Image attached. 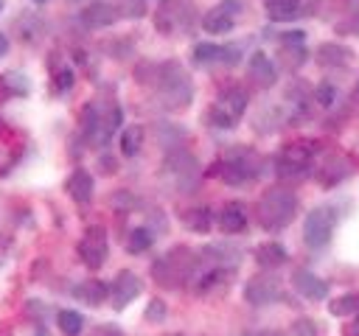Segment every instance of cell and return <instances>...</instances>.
I'll use <instances>...</instances> for the list:
<instances>
[{
	"instance_id": "obj_4",
	"label": "cell",
	"mask_w": 359,
	"mask_h": 336,
	"mask_svg": "<svg viewBox=\"0 0 359 336\" xmlns=\"http://www.w3.org/2000/svg\"><path fill=\"white\" fill-rule=\"evenodd\" d=\"M194 25V6L188 0H160L154 11V28L165 36H177L191 31Z\"/></svg>"
},
{
	"instance_id": "obj_7",
	"label": "cell",
	"mask_w": 359,
	"mask_h": 336,
	"mask_svg": "<svg viewBox=\"0 0 359 336\" xmlns=\"http://www.w3.org/2000/svg\"><path fill=\"white\" fill-rule=\"evenodd\" d=\"M334 224H337V210H334V207H328V204L314 207V210L306 216V224H303V241H306V246L323 249V246L331 241Z\"/></svg>"
},
{
	"instance_id": "obj_19",
	"label": "cell",
	"mask_w": 359,
	"mask_h": 336,
	"mask_svg": "<svg viewBox=\"0 0 359 336\" xmlns=\"http://www.w3.org/2000/svg\"><path fill=\"white\" fill-rule=\"evenodd\" d=\"M65 188H67V193H70V199L73 202H79V204H87L90 199H93V176H90V171H84V168H76L70 176H67V182H65Z\"/></svg>"
},
{
	"instance_id": "obj_27",
	"label": "cell",
	"mask_w": 359,
	"mask_h": 336,
	"mask_svg": "<svg viewBox=\"0 0 359 336\" xmlns=\"http://www.w3.org/2000/svg\"><path fill=\"white\" fill-rule=\"evenodd\" d=\"M0 87H3L6 92H11V95H28V92H31V81H28L22 73H17V70L3 73V76H0Z\"/></svg>"
},
{
	"instance_id": "obj_24",
	"label": "cell",
	"mask_w": 359,
	"mask_h": 336,
	"mask_svg": "<svg viewBox=\"0 0 359 336\" xmlns=\"http://www.w3.org/2000/svg\"><path fill=\"white\" fill-rule=\"evenodd\" d=\"M328 311L337 314V316H359V291H351V294H342V297L331 300Z\"/></svg>"
},
{
	"instance_id": "obj_38",
	"label": "cell",
	"mask_w": 359,
	"mask_h": 336,
	"mask_svg": "<svg viewBox=\"0 0 359 336\" xmlns=\"http://www.w3.org/2000/svg\"><path fill=\"white\" fill-rule=\"evenodd\" d=\"M34 3H45V0H34Z\"/></svg>"
},
{
	"instance_id": "obj_15",
	"label": "cell",
	"mask_w": 359,
	"mask_h": 336,
	"mask_svg": "<svg viewBox=\"0 0 359 336\" xmlns=\"http://www.w3.org/2000/svg\"><path fill=\"white\" fill-rule=\"evenodd\" d=\"M143 291V283H140V277L135 274V272H121L115 280H112V286H109V300H112V308L115 311H123L137 294Z\"/></svg>"
},
{
	"instance_id": "obj_25",
	"label": "cell",
	"mask_w": 359,
	"mask_h": 336,
	"mask_svg": "<svg viewBox=\"0 0 359 336\" xmlns=\"http://www.w3.org/2000/svg\"><path fill=\"white\" fill-rule=\"evenodd\" d=\"M297 6H300V0H264V8L269 14V20H275V22L294 17L297 14Z\"/></svg>"
},
{
	"instance_id": "obj_11",
	"label": "cell",
	"mask_w": 359,
	"mask_h": 336,
	"mask_svg": "<svg viewBox=\"0 0 359 336\" xmlns=\"http://www.w3.org/2000/svg\"><path fill=\"white\" fill-rule=\"evenodd\" d=\"M280 297H283V288L272 274H255L244 286V300L250 305H269V302H278Z\"/></svg>"
},
{
	"instance_id": "obj_29",
	"label": "cell",
	"mask_w": 359,
	"mask_h": 336,
	"mask_svg": "<svg viewBox=\"0 0 359 336\" xmlns=\"http://www.w3.org/2000/svg\"><path fill=\"white\" fill-rule=\"evenodd\" d=\"M56 322H59V330L67 333V336H79V333H81V325H84L81 314H79V311H70V308L59 311V314H56Z\"/></svg>"
},
{
	"instance_id": "obj_12",
	"label": "cell",
	"mask_w": 359,
	"mask_h": 336,
	"mask_svg": "<svg viewBox=\"0 0 359 336\" xmlns=\"http://www.w3.org/2000/svg\"><path fill=\"white\" fill-rule=\"evenodd\" d=\"M241 11V3L238 0H222L216 3L210 11L202 14V28L208 34H227L233 25H236V17Z\"/></svg>"
},
{
	"instance_id": "obj_13",
	"label": "cell",
	"mask_w": 359,
	"mask_h": 336,
	"mask_svg": "<svg viewBox=\"0 0 359 336\" xmlns=\"http://www.w3.org/2000/svg\"><path fill=\"white\" fill-rule=\"evenodd\" d=\"M194 62L196 64H216V62H224V64H236L238 56H241V48L238 42H227V45H216V42H199L194 48Z\"/></svg>"
},
{
	"instance_id": "obj_34",
	"label": "cell",
	"mask_w": 359,
	"mask_h": 336,
	"mask_svg": "<svg viewBox=\"0 0 359 336\" xmlns=\"http://www.w3.org/2000/svg\"><path fill=\"white\" fill-rule=\"evenodd\" d=\"M98 336H121V330L112 325H104V328H98Z\"/></svg>"
},
{
	"instance_id": "obj_37",
	"label": "cell",
	"mask_w": 359,
	"mask_h": 336,
	"mask_svg": "<svg viewBox=\"0 0 359 336\" xmlns=\"http://www.w3.org/2000/svg\"><path fill=\"white\" fill-rule=\"evenodd\" d=\"M356 95H359V81H356Z\"/></svg>"
},
{
	"instance_id": "obj_30",
	"label": "cell",
	"mask_w": 359,
	"mask_h": 336,
	"mask_svg": "<svg viewBox=\"0 0 359 336\" xmlns=\"http://www.w3.org/2000/svg\"><path fill=\"white\" fill-rule=\"evenodd\" d=\"M317 59H320V64H337V62L348 59V50H342L339 45H323Z\"/></svg>"
},
{
	"instance_id": "obj_14",
	"label": "cell",
	"mask_w": 359,
	"mask_h": 336,
	"mask_svg": "<svg viewBox=\"0 0 359 336\" xmlns=\"http://www.w3.org/2000/svg\"><path fill=\"white\" fill-rule=\"evenodd\" d=\"M278 56L283 62V67L297 70L306 62V34L303 31H283L278 36Z\"/></svg>"
},
{
	"instance_id": "obj_32",
	"label": "cell",
	"mask_w": 359,
	"mask_h": 336,
	"mask_svg": "<svg viewBox=\"0 0 359 336\" xmlns=\"http://www.w3.org/2000/svg\"><path fill=\"white\" fill-rule=\"evenodd\" d=\"M314 98H317L323 106H331V104H334V98H337V90H334V84H328V81L317 84V90H314Z\"/></svg>"
},
{
	"instance_id": "obj_36",
	"label": "cell",
	"mask_w": 359,
	"mask_h": 336,
	"mask_svg": "<svg viewBox=\"0 0 359 336\" xmlns=\"http://www.w3.org/2000/svg\"><path fill=\"white\" fill-rule=\"evenodd\" d=\"M244 336H272V333H244Z\"/></svg>"
},
{
	"instance_id": "obj_18",
	"label": "cell",
	"mask_w": 359,
	"mask_h": 336,
	"mask_svg": "<svg viewBox=\"0 0 359 336\" xmlns=\"http://www.w3.org/2000/svg\"><path fill=\"white\" fill-rule=\"evenodd\" d=\"M247 78H250L255 87L266 90V87H272V84L278 81V70H275V64H272V59H269L266 53L255 50V53L250 56V62H247Z\"/></svg>"
},
{
	"instance_id": "obj_9",
	"label": "cell",
	"mask_w": 359,
	"mask_h": 336,
	"mask_svg": "<svg viewBox=\"0 0 359 336\" xmlns=\"http://www.w3.org/2000/svg\"><path fill=\"white\" fill-rule=\"evenodd\" d=\"M163 171L171 176V182L180 190H188L196 185V160L188 151H171L163 162Z\"/></svg>"
},
{
	"instance_id": "obj_8",
	"label": "cell",
	"mask_w": 359,
	"mask_h": 336,
	"mask_svg": "<svg viewBox=\"0 0 359 336\" xmlns=\"http://www.w3.org/2000/svg\"><path fill=\"white\" fill-rule=\"evenodd\" d=\"M250 151H236V154H227V157H222V162H219V176H222V182L224 185H247L252 176H255V171H258V165H255V157H247Z\"/></svg>"
},
{
	"instance_id": "obj_33",
	"label": "cell",
	"mask_w": 359,
	"mask_h": 336,
	"mask_svg": "<svg viewBox=\"0 0 359 336\" xmlns=\"http://www.w3.org/2000/svg\"><path fill=\"white\" fill-rule=\"evenodd\" d=\"M163 316H165V302L163 300H149V305H146V319L149 322H163Z\"/></svg>"
},
{
	"instance_id": "obj_3",
	"label": "cell",
	"mask_w": 359,
	"mask_h": 336,
	"mask_svg": "<svg viewBox=\"0 0 359 336\" xmlns=\"http://www.w3.org/2000/svg\"><path fill=\"white\" fill-rule=\"evenodd\" d=\"M196 272V255L188 252L185 246H177L171 249L168 255H163L160 260H154L151 266V274L160 286H180V283H188Z\"/></svg>"
},
{
	"instance_id": "obj_39",
	"label": "cell",
	"mask_w": 359,
	"mask_h": 336,
	"mask_svg": "<svg viewBox=\"0 0 359 336\" xmlns=\"http://www.w3.org/2000/svg\"><path fill=\"white\" fill-rule=\"evenodd\" d=\"M0 8H3V0H0Z\"/></svg>"
},
{
	"instance_id": "obj_22",
	"label": "cell",
	"mask_w": 359,
	"mask_h": 336,
	"mask_svg": "<svg viewBox=\"0 0 359 336\" xmlns=\"http://www.w3.org/2000/svg\"><path fill=\"white\" fill-rule=\"evenodd\" d=\"M255 260H258V266H264V269H275V266L286 263V249H283L280 244H275V241L261 244V246L255 249Z\"/></svg>"
},
{
	"instance_id": "obj_26",
	"label": "cell",
	"mask_w": 359,
	"mask_h": 336,
	"mask_svg": "<svg viewBox=\"0 0 359 336\" xmlns=\"http://www.w3.org/2000/svg\"><path fill=\"white\" fill-rule=\"evenodd\" d=\"M140 146H143V126H126L123 132H121V151H123V157H135L137 151H140Z\"/></svg>"
},
{
	"instance_id": "obj_35",
	"label": "cell",
	"mask_w": 359,
	"mask_h": 336,
	"mask_svg": "<svg viewBox=\"0 0 359 336\" xmlns=\"http://www.w3.org/2000/svg\"><path fill=\"white\" fill-rule=\"evenodd\" d=\"M6 50H8V39H6V36H3V34H0V56H3V53H6Z\"/></svg>"
},
{
	"instance_id": "obj_20",
	"label": "cell",
	"mask_w": 359,
	"mask_h": 336,
	"mask_svg": "<svg viewBox=\"0 0 359 336\" xmlns=\"http://www.w3.org/2000/svg\"><path fill=\"white\" fill-rule=\"evenodd\" d=\"M219 227H222V232H230V235L244 232L247 230V213H244V207L238 202L224 204L222 213H219Z\"/></svg>"
},
{
	"instance_id": "obj_6",
	"label": "cell",
	"mask_w": 359,
	"mask_h": 336,
	"mask_svg": "<svg viewBox=\"0 0 359 336\" xmlns=\"http://www.w3.org/2000/svg\"><path fill=\"white\" fill-rule=\"evenodd\" d=\"M311 157H314V146H311V143H303V140L289 143V146H283V148L278 151V157H275V171H278L280 179H300V176L309 174Z\"/></svg>"
},
{
	"instance_id": "obj_16",
	"label": "cell",
	"mask_w": 359,
	"mask_h": 336,
	"mask_svg": "<svg viewBox=\"0 0 359 336\" xmlns=\"http://www.w3.org/2000/svg\"><path fill=\"white\" fill-rule=\"evenodd\" d=\"M118 17H121V8L112 6V3H104V0H95V3L84 6L81 14H79L84 28H107V25L118 22Z\"/></svg>"
},
{
	"instance_id": "obj_28",
	"label": "cell",
	"mask_w": 359,
	"mask_h": 336,
	"mask_svg": "<svg viewBox=\"0 0 359 336\" xmlns=\"http://www.w3.org/2000/svg\"><path fill=\"white\" fill-rule=\"evenodd\" d=\"M151 241H154V235H151L146 227H135V230L126 235V249H129L132 255H140V252H146V249L151 246Z\"/></svg>"
},
{
	"instance_id": "obj_1",
	"label": "cell",
	"mask_w": 359,
	"mask_h": 336,
	"mask_svg": "<svg viewBox=\"0 0 359 336\" xmlns=\"http://www.w3.org/2000/svg\"><path fill=\"white\" fill-rule=\"evenodd\" d=\"M151 87H154L157 98H160L168 109H182V106H188L191 98H194V84H191L188 73H185L177 62L151 64Z\"/></svg>"
},
{
	"instance_id": "obj_5",
	"label": "cell",
	"mask_w": 359,
	"mask_h": 336,
	"mask_svg": "<svg viewBox=\"0 0 359 336\" xmlns=\"http://www.w3.org/2000/svg\"><path fill=\"white\" fill-rule=\"evenodd\" d=\"M244 109H247V92H244L241 87H227V90H222L219 98L210 104L208 120H210L213 126H219V129H230V126H236V123L241 120Z\"/></svg>"
},
{
	"instance_id": "obj_2",
	"label": "cell",
	"mask_w": 359,
	"mask_h": 336,
	"mask_svg": "<svg viewBox=\"0 0 359 336\" xmlns=\"http://www.w3.org/2000/svg\"><path fill=\"white\" fill-rule=\"evenodd\" d=\"M255 213H258V224L264 230L278 232V230H283L294 218V213H297V196L289 188H283V185L266 188L261 193V199H258Z\"/></svg>"
},
{
	"instance_id": "obj_21",
	"label": "cell",
	"mask_w": 359,
	"mask_h": 336,
	"mask_svg": "<svg viewBox=\"0 0 359 336\" xmlns=\"http://www.w3.org/2000/svg\"><path fill=\"white\" fill-rule=\"evenodd\" d=\"M73 294L87 305H98V302H104V297H109V286L101 283V280H84V283L76 286Z\"/></svg>"
},
{
	"instance_id": "obj_23",
	"label": "cell",
	"mask_w": 359,
	"mask_h": 336,
	"mask_svg": "<svg viewBox=\"0 0 359 336\" xmlns=\"http://www.w3.org/2000/svg\"><path fill=\"white\" fill-rule=\"evenodd\" d=\"M182 224L194 232H208L210 224H213V216H210L208 207H191V210L182 213Z\"/></svg>"
},
{
	"instance_id": "obj_10",
	"label": "cell",
	"mask_w": 359,
	"mask_h": 336,
	"mask_svg": "<svg viewBox=\"0 0 359 336\" xmlns=\"http://www.w3.org/2000/svg\"><path fill=\"white\" fill-rule=\"evenodd\" d=\"M107 252H109V246H107V232H104V227H87L84 230V235H81V241H79V258L90 266V269H98L104 260H107Z\"/></svg>"
},
{
	"instance_id": "obj_31",
	"label": "cell",
	"mask_w": 359,
	"mask_h": 336,
	"mask_svg": "<svg viewBox=\"0 0 359 336\" xmlns=\"http://www.w3.org/2000/svg\"><path fill=\"white\" fill-rule=\"evenodd\" d=\"M73 87V70L70 67H59L56 73H53V90L56 92H65V90H70Z\"/></svg>"
},
{
	"instance_id": "obj_17",
	"label": "cell",
	"mask_w": 359,
	"mask_h": 336,
	"mask_svg": "<svg viewBox=\"0 0 359 336\" xmlns=\"http://www.w3.org/2000/svg\"><path fill=\"white\" fill-rule=\"evenodd\" d=\"M292 286H294V291H297L300 297L314 300V302L328 297V283H325L323 277H317L311 269H294V272H292Z\"/></svg>"
}]
</instances>
